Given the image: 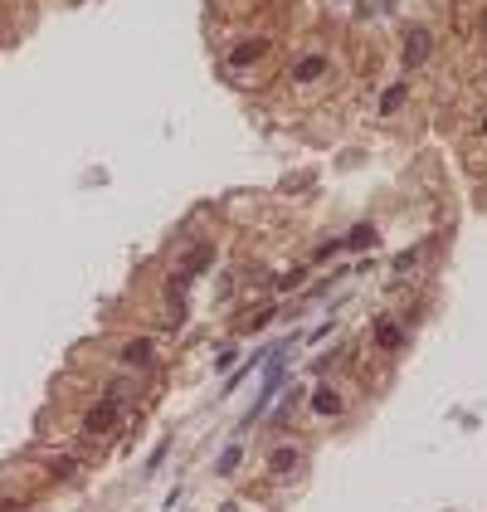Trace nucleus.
Returning <instances> with one entry per match:
<instances>
[{"mask_svg":"<svg viewBox=\"0 0 487 512\" xmlns=\"http://www.w3.org/2000/svg\"><path fill=\"white\" fill-rule=\"evenodd\" d=\"M283 376H288V361H283V351H273L268 356V371H263V391H259V400H254V410L244 415V424H254L259 415H263V405L278 396V386H283Z\"/></svg>","mask_w":487,"mask_h":512,"instance_id":"f257e3e1","label":"nucleus"},{"mask_svg":"<svg viewBox=\"0 0 487 512\" xmlns=\"http://www.w3.org/2000/svg\"><path fill=\"white\" fill-rule=\"evenodd\" d=\"M429 54H434V34L424 25H409V34H404V64L409 69L414 64H429Z\"/></svg>","mask_w":487,"mask_h":512,"instance_id":"f03ea898","label":"nucleus"},{"mask_svg":"<svg viewBox=\"0 0 487 512\" xmlns=\"http://www.w3.org/2000/svg\"><path fill=\"white\" fill-rule=\"evenodd\" d=\"M117 415H122V410H117V396H107V400H97V405L83 415V429H88V434H107V429L117 424Z\"/></svg>","mask_w":487,"mask_h":512,"instance_id":"7ed1b4c3","label":"nucleus"},{"mask_svg":"<svg viewBox=\"0 0 487 512\" xmlns=\"http://www.w3.org/2000/svg\"><path fill=\"white\" fill-rule=\"evenodd\" d=\"M327 69H331L327 54H302L292 64V83H317V79H327Z\"/></svg>","mask_w":487,"mask_h":512,"instance_id":"20e7f679","label":"nucleus"},{"mask_svg":"<svg viewBox=\"0 0 487 512\" xmlns=\"http://www.w3.org/2000/svg\"><path fill=\"white\" fill-rule=\"evenodd\" d=\"M263 54H268V39H244V44L229 49V69H254Z\"/></svg>","mask_w":487,"mask_h":512,"instance_id":"39448f33","label":"nucleus"},{"mask_svg":"<svg viewBox=\"0 0 487 512\" xmlns=\"http://www.w3.org/2000/svg\"><path fill=\"white\" fill-rule=\"evenodd\" d=\"M376 346H380V351H399V346H404V327H399L395 317H380V322H376Z\"/></svg>","mask_w":487,"mask_h":512,"instance_id":"423d86ee","label":"nucleus"},{"mask_svg":"<svg viewBox=\"0 0 487 512\" xmlns=\"http://www.w3.org/2000/svg\"><path fill=\"white\" fill-rule=\"evenodd\" d=\"M151 351H156V342H151V337L127 342V346H122V366H146V361H151Z\"/></svg>","mask_w":487,"mask_h":512,"instance_id":"0eeeda50","label":"nucleus"},{"mask_svg":"<svg viewBox=\"0 0 487 512\" xmlns=\"http://www.w3.org/2000/svg\"><path fill=\"white\" fill-rule=\"evenodd\" d=\"M210 264H214V249H210V244H200V249H191V259H186V269H181V274H186V278H200Z\"/></svg>","mask_w":487,"mask_h":512,"instance_id":"6e6552de","label":"nucleus"},{"mask_svg":"<svg viewBox=\"0 0 487 512\" xmlns=\"http://www.w3.org/2000/svg\"><path fill=\"white\" fill-rule=\"evenodd\" d=\"M312 410H317V415H341V396L327 391V386H317V391H312Z\"/></svg>","mask_w":487,"mask_h":512,"instance_id":"1a4fd4ad","label":"nucleus"},{"mask_svg":"<svg viewBox=\"0 0 487 512\" xmlns=\"http://www.w3.org/2000/svg\"><path fill=\"white\" fill-rule=\"evenodd\" d=\"M288 469H297V449H292V444H283V449H273V454H268V473H288Z\"/></svg>","mask_w":487,"mask_h":512,"instance_id":"9d476101","label":"nucleus"},{"mask_svg":"<svg viewBox=\"0 0 487 512\" xmlns=\"http://www.w3.org/2000/svg\"><path fill=\"white\" fill-rule=\"evenodd\" d=\"M263 361H268V351H254V356H249V361H244V366H239V371L224 381V396H229V391H239V386H244V376H249L254 366H263Z\"/></svg>","mask_w":487,"mask_h":512,"instance_id":"9b49d317","label":"nucleus"},{"mask_svg":"<svg viewBox=\"0 0 487 512\" xmlns=\"http://www.w3.org/2000/svg\"><path fill=\"white\" fill-rule=\"evenodd\" d=\"M239 459H244V449H239V444H229V449L219 454V464H214V473H219V478H229V473L239 469Z\"/></svg>","mask_w":487,"mask_h":512,"instance_id":"f8f14e48","label":"nucleus"},{"mask_svg":"<svg viewBox=\"0 0 487 512\" xmlns=\"http://www.w3.org/2000/svg\"><path fill=\"white\" fill-rule=\"evenodd\" d=\"M404 98H409V88H404V83L385 88V98H380V112H399V107H404Z\"/></svg>","mask_w":487,"mask_h":512,"instance_id":"ddd939ff","label":"nucleus"},{"mask_svg":"<svg viewBox=\"0 0 487 512\" xmlns=\"http://www.w3.org/2000/svg\"><path fill=\"white\" fill-rule=\"evenodd\" d=\"M371 239H376V229H371V224H356V229L341 239V249H361V244H371Z\"/></svg>","mask_w":487,"mask_h":512,"instance_id":"4468645a","label":"nucleus"},{"mask_svg":"<svg viewBox=\"0 0 487 512\" xmlns=\"http://www.w3.org/2000/svg\"><path fill=\"white\" fill-rule=\"evenodd\" d=\"M409 264H419V249H404V254H399V259H395V269H399V274H404V269H409Z\"/></svg>","mask_w":487,"mask_h":512,"instance_id":"2eb2a0df","label":"nucleus"},{"mask_svg":"<svg viewBox=\"0 0 487 512\" xmlns=\"http://www.w3.org/2000/svg\"><path fill=\"white\" fill-rule=\"evenodd\" d=\"M234 361H239V351H234V346H224V351L214 356V366H234Z\"/></svg>","mask_w":487,"mask_h":512,"instance_id":"dca6fc26","label":"nucleus"},{"mask_svg":"<svg viewBox=\"0 0 487 512\" xmlns=\"http://www.w3.org/2000/svg\"><path fill=\"white\" fill-rule=\"evenodd\" d=\"M15 508H20L15 498H0V512H15Z\"/></svg>","mask_w":487,"mask_h":512,"instance_id":"f3484780","label":"nucleus"},{"mask_svg":"<svg viewBox=\"0 0 487 512\" xmlns=\"http://www.w3.org/2000/svg\"><path fill=\"white\" fill-rule=\"evenodd\" d=\"M219 512H239V508H234V503H224V508H219Z\"/></svg>","mask_w":487,"mask_h":512,"instance_id":"a211bd4d","label":"nucleus"},{"mask_svg":"<svg viewBox=\"0 0 487 512\" xmlns=\"http://www.w3.org/2000/svg\"><path fill=\"white\" fill-rule=\"evenodd\" d=\"M483 34H487V10H483Z\"/></svg>","mask_w":487,"mask_h":512,"instance_id":"6ab92c4d","label":"nucleus"},{"mask_svg":"<svg viewBox=\"0 0 487 512\" xmlns=\"http://www.w3.org/2000/svg\"><path fill=\"white\" fill-rule=\"evenodd\" d=\"M483 127H487V117H483Z\"/></svg>","mask_w":487,"mask_h":512,"instance_id":"aec40b11","label":"nucleus"}]
</instances>
